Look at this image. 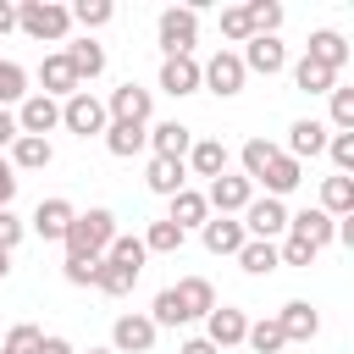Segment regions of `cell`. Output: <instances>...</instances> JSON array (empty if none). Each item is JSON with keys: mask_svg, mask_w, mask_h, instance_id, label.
I'll use <instances>...</instances> for the list:
<instances>
[{"mask_svg": "<svg viewBox=\"0 0 354 354\" xmlns=\"http://www.w3.org/2000/svg\"><path fill=\"white\" fill-rule=\"evenodd\" d=\"M6 271H11V266H6V254H0V282H6Z\"/></svg>", "mask_w": 354, "mask_h": 354, "instance_id": "11a10c76", "label": "cell"}, {"mask_svg": "<svg viewBox=\"0 0 354 354\" xmlns=\"http://www.w3.org/2000/svg\"><path fill=\"white\" fill-rule=\"evenodd\" d=\"M277 260H282V266H310V260H315V249H310L304 238H293V232H288V243L277 249Z\"/></svg>", "mask_w": 354, "mask_h": 354, "instance_id": "7dc6e473", "label": "cell"}, {"mask_svg": "<svg viewBox=\"0 0 354 354\" xmlns=\"http://www.w3.org/2000/svg\"><path fill=\"white\" fill-rule=\"evenodd\" d=\"M288 232L304 238L310 249H326V243L337 238V221H332L326 210H299V216H288Z\"/></svg>", "mask_w": 354, "mask_h": 354, "instance_id": "9a60e30c", "label": "cell"}, {"mask_svg": "<svg viewBox=\"0 0 354 354\" xmlns=\"http://www.w3.org/2000/svg\"><path fill=\"white\" fill-rule=\"evenodd\" d=\"M144 183H149V194H166V199H171V194L188 188V166H183V160H149V177H144Z\"/></svg>", "mask_w": 354, "mask_h": 354, "instance_id": "f546056e", "label": "cell"}, {"mask_svg": "<svg viewBox=\"0 0 354 354\" xmlns=\"http://www.w3.org/2000/svg\"><path fill=\"white\" fill-rule=\"evenodd\" d=\"M61 55H66V66L77 72V83H83V77H100V72H105V50H100L94 39H77V44H66Z\"/></svg>", "mask_w": 354, "mask_h": 354, "instance_id": "f1b7e54d", "label": "cell"}, {"mask_svg": "<svg viewBox=\"0 0 354 354\" xmlns=\"http://www.w3.org/2000/svg\"><path fill=\"white\" fill-rule=\"evenodd\" d=\"M315 210H326L332 221L354 216V177H326V183H321V205H315Z\"/></svg>", "mask_w": 354, "mask_h": 354, "instance_id": "83f0119b", "label": "cell"}, {"mask_svg": "<svg viewBox=\"0 0 354 354\" xmlns=\"http://www.w3.org/2000/svg\"><path fill=\"white\" fill-rule=\"evenodd\" d=\"M33 354H77V348H72V343H66V337H44V343H39V348H33Z\"/></svg>", "mask_w": 354, "mask_h": 354, "instance_id": "816d5d0a", "label": "cell"}, {"mask_svg": "<svg viewBox=\"0 0 354 354\" xmlns=\"http://www.w3.org/2000/svg\"><path fill=\"white\" fill-rule=\"evenodd\" d=\"M111 238H116V216L111 210H83V216H72V227H66V254H83V260H100L105 249H111Z\"/></svg>", "mask_w": 354, "mask_h": 354, "instance_id": "6da1fadb", "label": "cell"}, {"mask_svg": "<svg viewBox=\"0 0 354 354\" xmlns=\"http://www.w3.org/2000/svg\"><path fill=\"white\" fill-rule=\"evenodd\" d=\"M238 61H243V72H260V77H277V72L288 66V50H282V44H277V33H271V39H249Z\"/></svg>", "mask_w": 354, "mask_h": 354, "instance_id": "7c38bea8", "label": "cell"}, {"mask_svg": "<svg viewBox=\"0 0 354 354\" xmlns=\"http://www.w3.org/2000/svg\"><path fill=\"white\" fill-rule=\"evenodd\" d=\"M66 17L83 22V28H105V22L116 17V6H111V0H77V6H66Z\"/></svg>", "mask_w": 354, "mask_h": 354, "instance_id": "74e56055", "label": "cell"}, {"mask_svg": "<svg viewBox=\"0 0 354 354\" xmlns=\"http://www.w3.org/2000/svg\"><path fill=\"white\" fill-rule=\"evenodd\" d=\"M11 28H17V6H11V0H0V33H11Z\"/></svg>", "mask_w": 354, "mask_h": 354, "instance_id": "f5cc1de1", "label": "cell"}, {"mask_svg": "<svg viewBox=\"0 0 354 354\" xmlns=\"http://www.w3.org/2000/svg\"><path fill=\"white\" fill-rule=\"evenodd\" d=\"M88 354H116V348H88Z\"/></svg>", "mask_w": 354, "mask_h": 354, "instance_id": "9f6ffc18", "label": "cell"}, {"mask_svg": "<svg viewBox=\"0 0 354 354\" xmlns=\"http://www.w3.org/2000/svg\"><path fill=\"white\" fill-rule=\"evenodd\" d=\"M144 144H149V127H138V122H111V127H105V149H111L116 160L138 155Z\"/></svg>", "mask_w": 354, "mask_h": 354, "instance_id": "4316f807", "label": "cell"}, {"mask_svg": "<svg viewBox=\"0 0 354 354\" xmlns=\"http://www.w3.org/2000/svg\"><path fill=\"white\" fill-rule=\"evenodd\" d=\"M260 183H266V194H271V199H282V194H293V188L304 183V166H299L293 155H282V149H277V155H271V166L260 171Z\"/></svg>", "mask_w": 354, "mask_h": 354, "instance_id": "d6986e66", "label": "cell"}, {"mask_svg": "<svg viewBox=\"0 0 354 354\" xmlns=\"http://www.w3.org/2000/svg\"><path fill=\"white\" fill-rule=\"evenodd\" d=\"M149 149H155V160H188L194 133H188L183 122H155V127H149Z\"/></svg>", "mask_w": 354, "mask_h": 354, "instance_id": "4fadbf2b", "label": "cell"}, {"mask_svg": "<svg viewBox=\"0 0 354 354\" xmlns=\"http://www.w3.org/2000/svg\"><path fill=\"white\" fill-rule=\"evenodd\" d=\"M133 282H138V271H133V266H116V260H105V254H100V271H94V288H100V293L127 299V293H133Z\"/></svg>", "mask_w": 354, "mask_h": 354, "instance_id": "4dcf8cb0", "label": "cell"}, {"mask_svg": "<svg viewBox=\"0 0 354 354\" xmlns=\"http://www.w3.org/2000/svg\"><path fill=\"white\" fill-rule=\"evenodd\" d=\"M160 88L177 94V100L194 94V88H199V61H194V55H171V61H160Z\"/></svg>", "mask_w": 354, "mask_h": 354, "instance_id": "7402d4cb", "label": "cell"}, {"mask_svg": "<svg viewBox=\"0 0 354 354\" xmlns=\"http://www.w3.org/2000/svg\"><path fill=\"white\" fill-rule=\"evenodd\" d=\"M243 332H249V315L232 310V304H216V310L205 315V343H210L216 354L232 348V343H243Z\"/></svg>", "mask_w": 354, "mask_h": 354, "instance_id": "ba28073f", "label": "cell"}, {"mask_svg": "<svg viewBox=\"0 0 354 354\" xmlns=\"http://www.w3.org/2000/svg\"><path fill=\"white\" fill-rule=\"evenodd\" d=\"M171 293H177V304H183V321H199V315L216 310V288H210L205 277H183Z\"/></svg>", "mask_w": 354, "mask_h": 354, "instance_id": "ffe728a7", "label": "cell"}, {"mask_svg": "<svg viewBox=\"0 0 354 354\" xmlns=\"http://www.w3.org/2000/svg\"><path fill=\"white\" fill-rule=\"evenodd\" d=\"M149 321H155V332H160V326H183V304H177V293H171V288H160V293H155Z\"/></svg>", "mask_w": 354, "mask_h": 354, "instance_id": "60d3db41", "label": "cell"}, {"mask_svg": "<svg viewBox=\"0 0 354 354\" xmlns=\"http://www.w3.org/2000/svg\"><path fill=\"white\" fill-rule=\"evenodd\" d=\"M321 149H326V122H310V116H304V122L288 127V149H282V155H293V160L304 166V160L321 155Z\"/></svg>", "mask_w": 354, "mask_h": 354, "instance_id": "ac0fdd59", "label": "cell"}, {"mask_svg": "<svg viewBox=\"0 0 354 354\" xmlns=\"http://www.w3.org/2000/svg\"><path fill=\"white\" fill-rule=\"evenodd\" d=\"M0 354H11V348H0Z\"/></svg>", "mask_w": 354, "mask_h": 354, "instance_id": "6f0895ef", "label": "cell"}, {"mask_svg": "<svg viewBox=\"0 0 354 354\" xmlns=\"http://www.w3.org/2000/svg\"><path fill=\"white\" fill-rule=\"evenodd\" d=\"M221 33H227V39H238V44H249V39H254L249 11H243V6H227V11H221Z\"/></svg>", "mask_w": 354, "mask_h": 354, "instance_id": "b9f144b4", "label": "cell"}, {"mask_svg": "<svg viewBox=\"0 0 354 354\" xmlns=\"http://www.w3.org/2000/svg\"><path fill=\"white\" fill-rule=\"evenodd\" d=\"M11 171H44L50 160H55V149H50V138H28V133H17V144H11Z\"/></svg>", "mask_w": 354, "mask_h": 354, "instance_id": "603a6c76", "label": "cell"}, {"mask_svg": "<svg viewBox=\"0 0 354 354\" xmlns=\"http://www.w3.org/2000/svg\"><path fill=\"white\" fill-rule=\"evenodd\" d=\"M243 77H249V72H243V61H238L232 50H216V55L199 66V88H210V94H221V100H232V94L243 88Z\"/></svg>", "mask_w": 354, "mask_h": 354, "instance_id": "5b68a950", "label": "cell"}, {"mask_svg": "<svg viewBox=\"0 0 354 354\" xmlns=\"http://www.w3.org/2000/svg\"><path fill=\"white\" fill-rule=\"evenodd\" d=\"M28 100V72L17 61H0V111L6 105H22Z\"/></svg>", "mask_w": 354, "mask_h": 354, "instance_id": "e575fe53", "label": "cell"}, {"mask_svg": "<svg viewBox=\"0 0 354 354\" xmlns=\"http://www.w3.org/2000/svg\"><path fill=\"white\" fill-rule=\"evenodd\" d=\"M17 28L28 33V39H50V44H61L66 39V28H72V17H66V6H55V0H22L17 6Z\"/></svg>", "mask_w": 354, "mask_h": 354, "instance_id": "7a4b0ae2", "label": "cell"}, {"mask_svg": "<svg viewBox=\"0 0 354 354\" xmlns=\"http://www.w3.org/2000/svg\"><path fill=\"white\" fill-rule=\"evenodd\" d=\"M243 343L254 348V354H277L288 337H282V326L277 321H249V332H243Z\"/></svg>", "mask_w": 354, "mask_h": 354, "instance_id": "8d00e7d4", "label": "cell"}, {"mask_svg": "<svg viewBox=\"0 0 354 354\" xmlns=\"http://www.w3.org/2000/svg\"><path fill=\"white\" fill-rule=\"evenodd\" d=\"M271 155H277V144H266V138H249V144H243V177H249V183H260V171L271 166Z\"/></svg>", "mask_w": 354, "mask_h": 354, "instance_id": "ab89813d", "label": "cell"}, {"mask_svg": "<svg viewBox=\"0 0 354 354\" xmlns=\"http://www.w3.org/2000/svg\"><path fill=\"white\" fill-rule=\"evenodd\" d=\"M249 199H254V183L249 177H210V188H205V205L216 210V216H238V210H249Z\"/></svg>", "mask_w": 354, "mask_h": 354, "instance_id": "8992f818", "label": "cell"}, {"mask_svg": "<svg viewBox=\"0 0 354 354\" xmlns=\"http://www.w3.org/2000/svg\"><path fill=\"white\" fill-rule=\"evenodd\" d=\"M105 260L144 271V238H127V232H116V238H111V249H105Z\"/></svg>", "mask_w": 354, "mask_h": 354, "instance_id": "f35d334b", "label": "cell"}, {"mask_svg": "<svg viewBox=\"0 0 354 354\" xmlns=\"http://www.w3.org/2000/svg\"><path fill=\"white\" fill-rule=\"evenodd\" d=\"M177 232H188V227H205L210 221V205H205V194H194V188H183V194H171V216H166Z\"/></svg>", "mask_w": 354, "mask_h": 354, "instance_id": "484cf974", "label": "cell"}, {"mask_svg": "<svg viewBox=\"0 0 354 354\" xmlns=\"http://www.w3.org/2000/svg\"><path fill=\"white\" fill-rule=\"evenodd\" d=\"M238 266H243L249 277H266V271H277L282 260H277V243H266V238H249V243L238 249Z\"/></svg>", "mask_w": 354, "mask_h": 354, "instance_id": "1f68e13d", "label": "cell"}, {"mask_svg": "<svg viewBox=\"0 0 354 354\" xmlns=\"http://www.w3.org/2000/svg\"><path fill=\"white\" fill-rule=\"evenodd\" d=\"M17 183H22V177H17V171H11V160L0 155V210H11V199H17Z\"/></svg>", "mask_w": 354, "mask_h": 354, "instance_id": "681fc988", "label": "cell"}, {"mask_svg": "<svg viewBox=\"0 0 354 354\" xmlns=\"http://www.w3.org/2000/svg\"><path fill=\"white\" fill-rule=\"evenodd\" d=\"M72 216H77V210H72V199H61V194H55V199H39V210H33V221H28V227H33L39 238H66Z\"/></svg>", "mask_w": 354, "mask_h": 354, "instance_id": "5bb4252c", "label": "cell"}, {"mask_svg": "<svg viewBox=\"0 0 354 354\" xmlns=\"http://www.w3.org/2000/svg\"><path fill=\"white\" fill-rule=\"evenodd\" d=\"M183 249V232L171 227V221H149V232H144V254H177Z\"/></svg>", "mask_w": 354, "mask_h": 354, "instance_id": "d590c367", "label": "cell"}, {"mask_svg": "<svg viewBox=\"0 0 354 354\" xmlns=\"http://www.w3.org/2000/svg\"><path fill=\"white\" fill-rule=\"evenodd\" d=\"M155 39H160L166 61H171V55H194V39H199V11H194V6H166V11H160V22H155Z\"/></svg>", "mask_w": 354, "mask_h": 354, "instance_id": "3957f363", "label": "cell"}, {"mask_svg": "<svg viewBox=\"0 0 354 354\" xmlns=\"http://www.w3.org/2000/svg\"><path fill=\"white\" fill-rule=\"evenodd\" d=\"M39 83H44V94H50V100H72V94H77V72L66 66V55H44Z\"/></svg>", "mask_w": 354, "mask_h": 354, "instance_id": "cb8c5ba5", "label": "cell"}, {"mask_svg": "<svg viewBox=\"0 0 354 354\" xmlns=\"http://www.w3.org/2000/svg\"><path fill=\"white\" fill-rule=\"evenodd\" d=\"M50 127H61V100H50V94H28V100L17 105V133L44 138Z\"/></svg>", "mask_w": 354, "mask_h": 354, "instance_id": "52a82bcc", "label": "cell"}, {"mask_svg": "<svg viewBox=\"0 0 354 354\" xmlns=\"http://www.w3.org/2000/svg\"><path fill=\"white\" fill-rule=\"evenodd\" d=\"M326 155H332L337 177H348V166H354V133H332L326 138Z\"/></svg>", "mask_w": 354, "mask_h": 354, "instance_id": "ee69618b", "label": "cell"}, {"mask_svg": "<svg viewBox=\"0 0 354 354\" xmlns=\"http://www.w3.org/2000/svg\"><path fill=\"white\" fill-rule=\"evenodd\" d=\"M177 354H216V348H210V343H205V337H188V343H183V348H177Z\"/></svg>", "mask_w": 354, "mask_h": 354, "instance_id": "db71d44e", "label": "cell"}, {"mask_svg": "<svg viewBox=\"0 0 354 354\" xmlns=\"http://www.w3.org/2000/svg\"><path fill=\"white\" fill-rule=\"evenodd\" d=\"M39 343H44V332H39V326H28V321H22V326H11V337H6V348H11V354H33Z\"/></svg>", "mask_w": 354, "mask_h": 354, "instance_id": "bcb514c9", "label": "cell"}, {"mask_svg": "<svg viewBox=\"0 0 354 354\" xmlns=\"http://www.w3.org/2000/svg\"><path fill=\"white\" fill-rule=\"evenodd\" d=\"M243 11H249V28H254V39H271V33L282 28V6H277V0H249Z\"/></svg>", "mask_w": 354, "mask_h": 354, "instance_id": "d6a6232c", "label": "cell"}, {"mask_svg": "<svg viewBox=\"0 0 354 354\" xmlns=\"http://www.w3.org/2000/svg\"><path fill=\"white\" fill-rule=\"evenodd\" d=\"M11 144H17V116L0 111V149H11Z\"/></svg>", "mask_w": 354, "mask_h": 354, "instance_id": "f907efd6", "label": "cell"}, {"mask_svg": "<svg viewBox=\"0 0 354 354\" xmlns=\"http://www.w3.org/2000/svg\"><path fill=\"white\" fill-rule=\"evenodd\" d=\"M183 166H194V177H221L227 171V144L221 138H194V149H188Z\"/></svg>", "mask_w": 354, "mask_h": 354, "instance_id": "d4e9b609", "label": "cell"}, {"mask_svg": "<svg viewBox=\"0 0 354 354\" xmlns=\"http://www.w3.org/2000/svg\"><path fill=\"white\" fill-rule=\"evenodd\" d=\"M22 232H28V221H17L11 210H0V254H11L22 243Z\"/></svg>", "mask_w": 354, "mask_h": 354, "instance_id": "c3c4849f", "label": "cell"}, {"mask_svg": "<svg viewBox=\"0 0 354 354\" xmlns=\"http://www.w3.org/2000/svg\"><path fill=\"white\" fill-rule=\"evenodd\" d=\"M199 232H205V249H210V254H238V249L249 243L243 221H232V216H210Z\"/></svg>", "mask_w": 354, "mask_h": 354, "instance_id": "2e32d148", "label": "cell"}, {"mask_svg": "<svg viewBox=\"0 0 354 354\" xmlns=\"http://www.w3.org/2000/svg\"><path fill=\"white\" fill-rule=\"evenodd\" d=\"M277 326H282V337H288V343H310V337L321 332V315H315L304 299H293V304H282Z\"/></svg>", "mask_w": 354, "mask_h": 354, "instance_id": "44dd1931", "label": "cell"}, {"mask_svg": "<svg viewBox=\"0 0 354 354\" xmlns=\"http://www.w3.org/2000/svg\"><path fill=\"white\" fill-rule=\"evenodd\" d=\"M315 66H326V72H343L348 66V39L343 33H332V28H321V33H310V50H304Z\"/></svg>", "mask_w": 354, "mask_h": 354, "instance_id": "e0dca14e", "label": "cell"}, {"mask_svg": "<svg viewBox=\"0 0 354 354\" xmlns=\"http://www.w3.org/2000/svg\"><path fill=\"white\" fill-rule=\"evenodd\" d=\"M61 127H72L77 138H94V133H105V127H111V116H105V100H94L88 88H77L72 100H61Z\"/></svg>", "mask_w": 354, "mask_h": 354, "instance_id": "277c9868", "label": "cell"}, {"mask_svg": "<svg viewBox=\"0 0 354 354\" xmlns=\"http://www.w3.org/2000/svg\"><path fill=\"white\" fill-rule=\"evenodd\" d=\"M293 83L304 88V94H332V83H337V72H326V66H315L310 55L293 66Z\"/></svg>", "mask_w": 354, "mask_h": 354, "instance_id": "836d02e7", "label": "cell"}, {"mask_svg": "<svg viewBox=\"0 0 354 354\" xmlns=\"http://www.w3.org/2000/svg\"><path fill=\"white\" fill-rule=\"evenodd\" d=\"M111 348H116V354H149V348H155V321H149V315H116Z\"/></svg>", "mask_w": 354, "mask_h": 354, "instance_id": "30bf717a", "label": "cell"}, {"mask_svg": "<svg viewBox=\"0 0 354 354\" xmlns=\"http://www.w3.org/2000/svg\"><path fill=\"white\" fill-rule=\"evenodd\" d=\"M149 105H155V100H149V88H138V83H122V88H111V100H105V116H111V122H138V127H144V122H149Z\"/></svg>", "mask_w": 354, "mask_h": 354, "instance_id": "8fae6325", "label": "cell"}, {"mask_svg": "<svg viewBox=\"0 0 354 354\" xmlns=\"http://www.w3.org/2000/svg\"><path fill=\"white\" fill-rule=\"evenodd\" d=\"M332 127L354 133V88H332Z\"/></svg>", "mask_w": 354, "mask_h": 354, "instance_id": "7bdbcfd3", "label": "cell"}, {"mask_svg": "<svg viewBox=\"0 0 354 354\" xmlns=\"http://www.w3.org/2000/svg\"><path fill=\"white\" fill-rule=\"evenodd\" d=\"M282 227H288V205H282V199H271V194H266V199H249V210H243V232H249V238H266V243H271Z\"/></svg>", "mask_w": 354, "mask_h": 354, "instance_id": "9c48e42d", "label": "cell"}, {"mask_svg": "<svg viewBox=\"0 0 354 354\" xmlns=\"http://www.w3.org/2000/svg\"><path fill=\"white\" fill-rule=\"evenodd\" d=\"M94 271H100V260H83V254H66V266H61V277L72 288H94Z\"/></svg>", "mask_w": 354, "mask_h": 354, "instance_id": "f6af8a7d", "label": "cell"}]
</instances>
